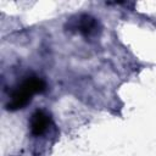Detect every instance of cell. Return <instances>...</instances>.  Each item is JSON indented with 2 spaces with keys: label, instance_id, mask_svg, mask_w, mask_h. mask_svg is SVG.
I'll return each instance as SVG.
<instances>
[{
  "label": "cell",
  "instance_id": "6da1fadb",
  "mask_svg": "<svg viewBox=\"0 0 156 156\" xmlns=\"http://www.w3.org/2000/svg\"><path fill=\"white\" fill-rule=\"evenodd\" d=\"M46 90V83L44 79L37 76L27 77L20 85H17L6 104V110L9 111H17L24 108L33 99V95L41 94Z\"/></svg>",
  "mask_w": 156,
  "mask_h": 156
},
{
  "label": "cell",
  "instance_id": "7a4b0ae2",
  "mask_svg": "<svg viewBox=\"0 0 156 156\" xmlns=\"http://www.w3.org/2000/svg\"><path fill=\"white\" fill-rule=\"evenodd\" d=\"M69 28L79 32L84 37H91L98 33L99 22L90 15H79L69 22Z\"/></svg>",
  "mask_w": 156,
  "mask_h": 156
},
{
  "label": "cell",
  "instance_id": "3957f363",
  "mask_svg": "<svg viewBox=\"0 0 156 156\" xmlns=\"http://www.w3.org/2000/svg\"><path fill=\"white\" fill-rule=\"evenodd\" d=\"M49 124H50V116L43 110H37L30 116L29 129H30V133L34 136L43 135L46 132Z\"/></svg>",
  "mask_w": 156,
  "mask_h": 156
}]
</instances>
